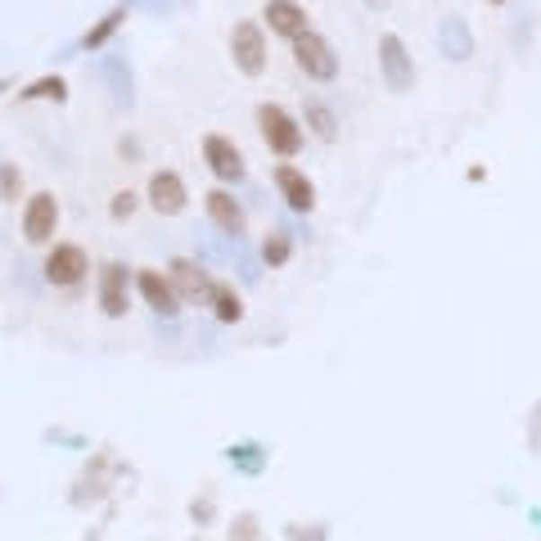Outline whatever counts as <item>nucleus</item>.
I'll return each mask as SVG.
<instances>
[{
    "instance_id": "nucleus-1",
    "label": "nucleus",
    "mask_w": 541,
    "mask_h": 541,
    "mask_svg": "<svg viewBox=\"0 0 541 541\" xmlns=\"http://www.w3.org/2000/svg\"><path fill=\"white\" fill-rule=\"evenodd\" d=\"M257 131H262V145L276 154V158H298L303 154V127H298V118L285 109V104H270V100H262L257 104Z\"/></svg>"
},
{
    "instance_id": "nucleus-2",
    "label": "nucleus",
    "mask_w": 541,
    "mask_h": 541,
    "mask_svg": "<svg viewBox=\"0 0 541 541\" xmlns=\"http://www.w3.org/2000/svg\"><path fill=\"white\" fill-rule=\"evenodd\" d=\"M289 46H294V64L307 82H334L339 77V55H334L330 37H321L316 28L303 32L298 41H289Z\"/></svg>"
},
{
    "instance_id": "nucleus-3",
    "label": "nucleus",
    "mask_w": 541,
    "mask_h": 541,
    "mask_svg": "<svg viewBox=\"0 0 541 541\" xmlns=\"http://www.w3.org/2000/svg\"><path fill=\"white\" fill-rule=\"evenodd\" d=\"M230 59L244 77H262L266 73V32L257 19H239L230 28Z\"/></svg>"
},
{
    "instance_id": "nucleus-4",
    "label": "nucleus",
    "mask_w": 541,
    "mask_h": 541,
    "mask_svg": "<svg viewBox=\"0 0 541 541\" xmlns=\"http://www.w3.org/2000/svg\"><path fill=\"white\" fill-rule=\"evenodd\" d=\"M379 73H384V86H388L393 95H402V91L415 86V59L406 55V41H402L397 32H384V37H379Z\"/></svg>"
},
{
    "instance_id": "nucleus-5",
    "label": "nucleus",
    "mask_w": 541,
    "mask_h": 541,
    "mask_svg": "<svg viewBox=\"0 0 541 541\" xmlns=\"http://www.w3.org/2000/svg\"><path fill=\"white\" fill-rule=\"evenodd\" d=\"M86 270H91V262H86V248H82V244H55V248L46 253V280H50L55 289L82 285Z\"/></svg>"
},
{
    "instance_id": "nucleus-6",
    "label": "nucleus",
    "mask_w": 541,
    "mask_h": 541,
    "mask_svg": "<svg viewBox=\"0 0 541 541\" xmlns=\"http://www.w3.org/2000/svg\"><path fill=\"white\" fill-rule=\"evenodd\" d=\"M262 28H270V37L298 41L303 32H312V14L298 0H266L262 5Z\"/></svg>"
},
{
    "instance_id": "nucleus-7",
    "label": "nucleus",
    "mask_w": 541,
    "mask_h": 541,
    "mask_svg": "<svg viewBox=\"0 0 541 541\" xmlns=\"http://www.w3.org/2000/svg\"><path fill=\"white\" fill-rule=\"evenodd\" d=\"M55 230H59V199L50 190H37L23 203V239L28 244H50Z\"/></svg>"
},
{
    "instance_id": "nucleus-8",
    "label": "nucleus",
    "mask_w": 541,
    "mask_h": 541,
    "mask_svg": "<svg viewBox=\"0 0 541 541\" xmlns=\"http://www.w3.org/2000/svg\"><path fill=\"white\" fill-rule=\"evenodd\" d=\"M203 163H208V172H212L221 185H239V181H244V172H248V163H244L239 145H235V140H226V136H203Z\"/></svg>"
},
{
    "instance_id": "nucleus-9",
    "label": "nucleus",
    "mask_w": 541,
    "mask_h": 541,
    "mask_svg": "<svg viewBox=\"0 0 541 541\" xmlns=\"http://www.w3.org/2000/svg\"><path fill=\"white\" fill-rule=\"evenodd\" d=\"M145 199H149V208H154L158 217H181V212H185V203H190V194H185V181H181L172 167H158V172H149Z\"/></svg>"
},
{
    "instance_id": "nucleus-10",
    "label": "nucleus",
    "mask_w": 541,
    "mask_h": 541,
    "mask_svg": "<svg viewBox=\"0 0 541 541\" xmlns=\"http://www.w3.org/2000/svg\"><path fill=\"white\" fill-rule=\"evenodd\" d=\"M270 181H276L280 199H285L294 212H312V208H316V185H312V176H307L303 167H294V163H280L276 172H270Z\"/></svg>"
},
{
    "instance_id": "nucleus-11",
    "label": "nucleus",
    "mask_w": 541,
    "mask_h": 541,
    "mask_svg": "<svg viewBox=\"0 0 541 541\" xmlns=\"http://www.w3.org/2000/svg\"><path fill=\"white\" fill-rule=\"evenodd\" d=\"M136 289H140V298H145L158 316H176V312H181V294H176L172 276H163V270H154V266L136 270Z\"/></svg>"
},
{
    "instance_id": "nucleus-12",
    "label": "nucleus",
    "mask_w": 541,
    "mask_h": 541,
    "mask_svg": "<svg viewBox=\"0 0 541 541\" xmlns=\"http://www.w3.org/2000/svg\"><path fill=\"white\" fill-rule=\"evenodd\" d=\"M203 208H208V221L217 226V230H226V235H244V208H239V199L226 190V185H212L208 194H203Z\"/></svg>"
},
{
    "instance_id": "nucleus-13",
    "label": "nucleus",
    "mask_w": 541,
    "mask_h": 541,
    "mask_svg": "<svg viewBox=\"0 0 541 541\" xmlns=\"http://www.w3.org/2000/svg\"><path fill=\"white\" fill-rule=\"evenodd\" d=\"M100 312L122 321L127 316V266L122 262H104L100 266Z\"/></svg>"
},
{
    "instance_id": "nucleus-14",
    "label": "nucleus",
    "mask_w": 541,
    "mask_h": 541,
    "mask_svg": "<svg viewBox=\"0 0 541 541\" xmlns=\"http://www.w3.org/2000/svg\"><path fill=\"white\" fill-rule=\"evenodd\" d=\"M438 50H442L447 59H456V64L474 59V32H469L465 14H447V19L438 23Z\"/></svg>"
},
{
    "instance_id": "nucleus-15",
    "label": "nucleus",
    "mask_w": 541,
    "mask_h": 541,
    "mask_svg": "<svg viewBox=\"0 0 541 541\" xmlns=\"http://www.w3.org/2000/svg\"><path fill=\"white\" fill-rule=\"evenodd\" d=\"M167 276H172L181 303H208V285H212V280L203 276V266H194L190 257H176V262L167 266Z\"/></svg>"
},
{
    "instance_id": "nucleus-16",
    "label": "nucleus",
    "mask_w": 541,
    "mask_h": 541,
    "mask_svg": "<svg viewBox=\"0 0 541 541\" xmlns=\"http://www.w3.org/2000/svg\"><path fill=\"white\" fill-rule=\"evenodd\" d=\"M208 307H212V316H217L221 325L244 321V298H239L226 280H212V285H208Z\"/></svg>"
},
{
    "instance_id": "nucleus-17",
    "label": "nucleus",
    "mask_w": 541,
    "mask_h": 541,
    "mask_svg": "<svg viewBox=\"0 0 541 541\" xmlns=\"http://www.w3.org/2000/svg\"><path fill=\"white\" fill-rule=\"evenodd\" d=\"M127 19H131V5H113V10H109V14H104V19H100V23L82 37V50H104V46L122 32V23H127Z\"/></svg>"
},
{
    "instance_id": "nucleus-18",
    "label": "nucleus",
    "mask_w": 541,
    "mask_h": 541,
    "mask_svg": "<svg viewBox=\"0 0 541 541\" xmlns=\"http://www.w3.org/2000/svg\"><path fill=\"white\" fill-rule=\"evenodd\" d=\"M307 127H312V136L325 140V145L339 140V118H334V109H330L325 100H307Z\"/></svg>"
},
{
    "instance_id": "nucleus-19",
    "label": "nucleus",
    "mask_w": 541,
    "mask_h": 541,
    "mask_svg": "<svg viewBox=\"0 0 541 541\" xmlns=\"http://www.w3.org/2000/svg\"><path fill=\"white\" fill-rule=\"evenodd\" d=\"M19 100H23V104H32V100H55V104H64V100H68V82H64L59 73L37 77L32 86H23V91H19Z\"/></svg>"
},
{
    "instance_id": "nucleus-20",
    "label": "nucleus",
    "mask_w": 541,
    "mask_h": 541,
    "mask_svg": "<svg viewBox=\"0 0 541 541\" xmlns=\"http://www.w3.org/2000/svg\"><path fill=\"white\" fill-rule=\"evenodd\" d=\"M294 257V239L285 235V230H270L266 239H262V262L266 266H285Z\"/></svg>"
},
{
    "instance_id": "nucleus-21",
    "label": "nucleus",
    "mask_w": 541,
    "mask_h": 541,
    "mask_svg": "<svg viewBox=\"0 0 541 541\" xmlns=\"http://www.w3.org/2000/svg\"><path fill=\"white\" fill-rule=\"evenodd\" d=\"M19 194H23V172L14 163H0V199L19 203Z\"/></svg>"
},
{
    "instance_id": "nucleus-22",
    "label": "nucleus",
    "mask_w": 541,
    "mask_h": 541,
    "mask_svg": "<svg viewBox=\"0 0 541 541\" xmlns=\"http://www.w3.org/2000/svg\"><path fill=\"white\" fill-rule=\"evenodd\" d=\"M136 203H140V194H136V190H118V194H113V203H109V217H113V221H127V217L136 212Z\"/></svg>"
},
{
    "instance_id": "nucleus-23",
    "label": "nucleus",
    "mask_w": 541,
    "mask_h": 541,
    "mask_svg": "<svg viewBox=\"0 0 541 541\" xmlns=\"http://www.w3.org/2000/svg\"><path fill=\"white\" fill-rule=\"evenodd\" d=\"M528 438H532V447L541 451V402H537V415H532V429H528Z\"/></svg>"
},
{
    "instance_id": "nucleus-24",
    "label": "nucleus",
    "mask_w": 541,
    "mask_h": 541,
    "mask_svg": "<svg viewBox=\"0 0 541 541\" xmlns=\"http://www.w3.org/2000/svg\"><path fill=\"white\" fill-rule=\"evenodd\" d=\"M366 10H388V0H361Z\"/></svg>"
},
{
    "instance_id": "nucleus-25",
    "label": "nucleus",
    "mask_w": 541,
    "mask_h": 541,
    "mask_svg": "<svg viewBox=\"0 0 541 541\" xmlns=\"http://www.w3.org/2000/svg\"><path fill=\"white\" fill-rule=\"evenodd\" d=\"M487 5H510V0H487Z\"/></svg>"
},
{
    "instance_id": "nucleus-26",
    "label": "nucleus",
    "mask_w": 541,
    "mask_h": 541,
    "mask_svg": "<svg viewBox=\"0 0 541 541\" xmlns=\"http://www.w3.org/2000/svg\"><path fill=\"white\" fill-rule=\"evenodd\" d=\"M5 91H10V82H0V95H5Z\"/></svg>"
}]
</instances>
